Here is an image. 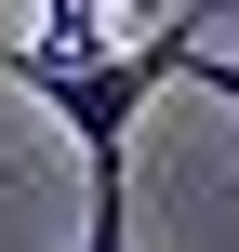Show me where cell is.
I'll use <instances>...</instances> for the list:
<instances>
[{
	"label": "cell",
	"mask_w": 239,
	"mask_h": 252,
	"mask_svg": "<svg viewBox=\"0 0 239 252\" xmlns=\"http://www.w3.org/2000/svg\"><path fill=\"white\" fill-rule=\"evenodd\" d=\"M186 53H200V27H186V13H160V27H133L120 53H93V66L0 40V80H13V93H40V106L80 133V159H133V120H146V93H160V80H186Z\"/></svg>",
	"instance_id": "6da1fadb"
},
{
	"label": "cell",
	"mask_w": 239,
	"mask_h": 252,
	"mask_svg": "<svg viewBox=\"0 0 239 252\" xmlns=\"http://www.w3.org/2000/svg\"><path fill=\"white\" fill-rule=\"evenodd\" d=\"M80 252H133V173L120 159H93V226H80Z\"/></svg>",
	"instance_id": "7a4b0ae2"
},
{
	"label": "cell",
	"mask_w": 239,
	"mask_h": 252,
	"mask_svg": "<svg viewBox=\"0 0 239 252\" xmlns=\"http://www.w3.org/2000/svg\"><path fill=\"white\" fill-rule=\"evenodd\" d=\"M106 13H120V27H160V13H173V0H106Z\"/></svg>",
	"instance_id": "3957f363"
},
{
	"label": "cell",
	"mask_w": 239,
	"mask_h": 252,
	"mask_svg": "<svg viewBox=\"0 0 239 252\" xmlns=\"http://www.w3.org/2000/svg\"><path fill=\"white\" fill-rule=\"evenodd\" d=\"M226 13H239V0H226Z\"/></svg>",
	"instance_id": "277c9868"
}]
</instances>
